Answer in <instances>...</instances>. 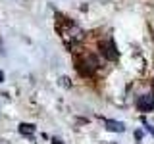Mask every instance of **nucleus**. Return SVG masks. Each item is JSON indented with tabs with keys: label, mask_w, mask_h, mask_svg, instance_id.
Masks as SVG:
<instances>
[{
	"label": "nucleus",
	"mask_w": 154,
	"mask_h": 144,
	"mask_svg": "<svg viewBox=\"0 0 154 144\" xmlns=\"http://www.w3.org/2000/svg\"><path fill=\"white\" fill-rule=\"evenodd\" d=\"M52 144H62V140H58V138H52Z\"/></svg>",
	"instance_id": "obj_9"
},
{
	"label": "nucleus",
	"mask_w": 154,
	"mask_h": 144,
	"mask_svg": "<svg viewBox=\"0 0 154 144\" xmlns=\"http://www.w3.org/2000/svg\"><path fill=\"white\" fill-rule=\"evenodd\" d=\"M135 138H137V140H141V138H143V131H135Z\"/></svg>",
	"instance_id": "obj_7"
},
{
	"label": "nucleus",
	"mask_w": 154,
	"mask_h": 144,
	"mask_svg": "<svg viewBox=\"0 0 154 144\" xmlns=\"http://www.w3.org/2000/svg\"><path fill=\"white\" fill-rule=\"evenodd\" d=\"M58 31H60V37L64 40V44L69 48H73L75 44H79L85 38V33L81 27H77L73 21H69L67 17H60V25H58Z\"/></svg>",
	"instance_id": "obj_1"
},
{
	"label": "nucleus",
	"mask_w": 154,
	"mask_h": 144,
	"mask_svg": "<svg viewBox=\"0 0 154 144\" xmlns=\"http://www.w3.org/2000/svg\"><path fill=\"white\" fill-rule=\"evenodd\" d=\"M104 125H106V129H108V131H112V133H123V131H125V125H123L122 121L106 119V121H104Z\"/></svg>",
	"instance_id": "obj_5"
},
{
	"label": "nucleus",
	"mask_w": 154,
	"mask_h": 144,
	"mask_svg": "<svg viewBox=\"0 0 154 144\" xmlns=\"http://www.w3.org/2000/svg\"><path fill=\"white\" fill-rule=\"evenodd\" d=\"M137 108L141 112H152L154 110V94H144L137 100Z\"/></svg>",
	"instance_id": "obj_4"
},
{
	"label": "nucleus",
	"mask_w": 154,
	"mask_h": 144,
	"mask_svg": "<svg viewBox=\"0 0 154 144\" xmlns=\"http://www.w3.org/2000/svg\"><path fill=\"white\" fill-rule=\"evenodd\" d=\"M146 129H148V131H150V133L154 134V129H152V127H148V125H146Z\"/></svg>",
	"instance_id": "obj_12"
},
{
	"label": "nucleus",
	"mask_w": 154,
	"mask_h": 144,
	"mask_svg": "<svg viewBox=\"0 0 154 144\" xmlns=\"http://www.w3.org/2000/svg\"><path fill=\"white\" fill-rule=\"evenodd\" d=\"M100 50H102V54L108 58V60H118V56H119V52L116 50V46H114V42L112 40H102L100 42Z\"/></svg>",
	"instance_id": "obj_3"
},
{
	"label": "nucleus",
	"mask_w": 154,
	"mask_h": 144,
	"mask_svg": "<svg viewBox=\"0 0 154 144\" xmlns=\"http://www.w3.org/2000/svg\"><path fill=\"white\" fill-rule=\"evenodd\" d=\"M77 69H79L83 75H93L94 71L98 69V62H96L94 56L87 54V56L81 58V60H77Z\"/></svg>",
	"instance_id": "obj_2"
},
{
	"label": "nucleus",
	"mask_w": 154,
	"mask_h": 144,
	"mask_svg": "<svg viewBox=\"0 0 154 144\" xmlns=\"http://www.w3.org/2000/svg\"><path fill=\"white\" fill-rule=\"evenodd\" d=\"M0 54H4V46H2V40H0Z\"/></svg>",
	"instance_id": "obj_10"
},
{
	"label": "nucleus",
	"mask_w": 154,
	"mask_h": 144,
	"mask_svg": "<svg viewBox=\"0 0 154 144\" xmlns=\"http://www.w3.org/2000/svg\"><path fill=\"white\" fill-rule=\"evenodd\" d=\"M62 83H64V86H69V79H67V77H62Z\"/></svg>",
	"instance_id": "obj_8"
},
{
	"label": "nucleus",
	"mask_w": 154,
	"mask_h": 144,
	"mask_svg": "<svg viewBox=\"0 0 154 144\" xmlns=\"http://www.w3.org/2000/svg\"><path fill=\"white\" fill-rule=\"evenodd\" d=\"M2 81H4V73H2V71H0V83H2Z\"/></svg>",
	"instance_id": "obj_11"
},
{
	"label": "nucleus",
	"mask_w": 154,
	"mask_h": 144,
	"mask_svg": "<svg viewBox=\"0 0 154 144\" xmlns=\"http://www.w3.org/2000/svg\"><path fill=\"white\" fill-rule=\"evenodd\" d=\"M17 129H19V133H21L23 136L33 138V134H35V125H31V123H21Z\"/></svg>",
	"instance_id": "obj_6"
}]
</instances>
